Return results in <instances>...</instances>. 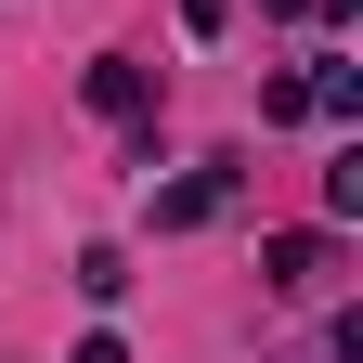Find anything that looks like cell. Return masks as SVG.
<instances>
[{"instance_id":"6da1fadb","label":"cell","mask_w":363,"mask_h":363,"mask_svg":"<svg viewBox=\"0 0 363 363\" xmlns=\"http://www.w3.org/2000/svg\"><path fill=\"white\" fill-rule=\"evenodd\" d=\"M234 182H247V156H208V169H182L169 195H156V234H195V220H220V208H234Z\"/></svg>"},{"instance_id":"7a4b0ae2","label":"cell","mask_w":363,"mask_h":363,"mask_svg":"<svg viewBox=\"0 0 363 363\" xmlns=\"http://www.w3.org/2000/svg\"><path fill=\"white\" fill-rule=\"evenodd\" d=\"M259 286H272V298H325V286H337V234H272V247H259Z\"/></svg>"},{"instance_id":"3957f363","label":"cell","mask_w":363,"mask_h":363,"mask_svg":"<svg viewBox=\"0 0 363 363\" xmlns=\"http://www.w3.org/2000/svg\"><path fill=\"white\" fill-rule=\"evenodd\" d=\"M78 91H91V117H130V130H143V104H156V78L130 65V52H91V78H78Z\"/></svg>"},{"instance_id":"277c9868","label":"cell","mask_w":363,"mask_h":363,"mask_svg":"<svg viewBox=\"0 0 363 363\" xmlns=\"http://www.w3.org/2000/svg\"><path fill=\"white\" fill-rule=\"evenodd\" d=\"M182 26H195V39H220V26H234V0H182Z\"/></svg>"},{"instance_id":"5b68a950","label":"cell","mask_w":363,"mask_h":363,"mask_svg":"<svg viewBox=\"0 0 363 363\" xmlns=\"http://www.w3.org/2000/svg\"><path fill=\"white\" fill-rule=\"evenodd\" d=\"M65 363H130V350H117V337H78V350H65Z\"/></svg>"}]
</instances>
